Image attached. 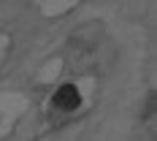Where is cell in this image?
I'll list each match as a JSON object with an SVG mask.
<instances>
[{"instance_id":"6da1fadb","label":"cell","mask_w":157,"mask_h":141,"mask_svg":"<svg viewBox=\"0 0 157 141\" xmlns=\"http://www.w3.org/2000/svg\"><path fill=\"white\" fill-rule=\"evenodd\" d=\"M78 103H81V95H78V90L73 87V84H63V87L54 92V106L63 109V111L78 109Z\"/></svg>"}]
</instances>
